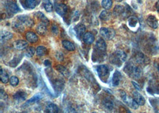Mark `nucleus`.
Instances as JSON below:
<instances>
[{"instance_id": "f257e3e1", "label": "nucleus", "mask_w": 159, "mask_h": 113, "mask_svg": "<svg viewBox=\"0 0 159 113\" xmlns=\"http://www.w3.org/2000/svg\"><path fill=\"white\" fill-rule=\"evenodd\" d=\"M124 72L131 78L138 79L142 76V70L132 62H128L124 67Z\"/></svg>"}, {"instance_id": "f03ea898", "label": "nucleus", "mask_w": 159, "mask_h": 113, "mask_svg": "<svg viewBox=\"0 0 159 113\" xmlns=\"http://www.w3.org/2000/svg\"><path fill=\"white\" fill-rule=\"evenodd\" d=\"M126 58L127 55L125 52L121 50H117L110 55L109 60L112 64L120 67L126 61Z\"/></svg>"}, {"instance_id": "7ed1b4c3", "label": "nucleus", "mask_w": 159, "mask_h": 113, "mask_svg": "<svg viewBox=\"0 0 159 113\" xmlns=\"http://www.w3.org/2000/svg\"><path fill=\"white\" fill-rule=\"evenodd\" d=\"M98 75L103 82H106L110 75V70L107 66L103 64L97 68Z\"/></svg>"}, {"instance_id": "20e7f679", "label": "nucleus", "mask_w": 159, "mask_h": 113, "mask_svg": "<svg viewBox=\"0 0 159 113\" xmlns=\"http://www.w3.org/2000/svg\"><path fill=\"white\" fill-rule=\"evenodd\" d=\"M120 96L124 103L127 105L128 107L131 108L133 110H137L138 108L139 105L134 100V99L131 96H128L126 95V92L124 91H121L120 92Z\"/></svg>"}, {"instance_id": "39448f33", "label": "nucleus", "mask_w": 159, "mask_h": 113, "mask_svg": "<svg viewBox=\"0 0 159 113\" xmlns=\"http://www.w3.org/2000/svg\"><path fill=\"white\" fill-rule=\"evenodd\" d=\"M100 34L106 40H111L115 37L116 33L115 30L112 28L101 27L100 29Z\"/></svg>"}, {"instance_id": "423d86ee", "label": "nucleus", "mask_w": 159, "mask_h": 113, "mask_svg": "<svg viewBox=\"0 0 159 113\" xmlns=\"http://www.w3.org/2000/svg\"><path fill=\"white\" fill-rule=\"evenodd\" d=\"M6 8L7 9V12L10 14H14L18 13L20 11V9L18 7V4L16 2L10 1H8L6 5Z\"/></svg>"}, {"instance_id": "0eeeda50", "label": "nucleus", "mask_w": 159, "mask_h": 113, "mask_svg": "<svg viewBox=\"0 0 159 113\" xmlns=\"http://www.w3.org/2000/svg\"><path fill=\"white\" fill-rule=\"evenodd\" d=\"M18 20L22 22L23 25H26L27 27H31L34 25V20L27 15H21L18 17Z\"/></svg>"}, {"instance_id": "6e6552de", "label": "nucleus", "mask_w": 159, "mask_h": 113, "mask_svg": "<svg viewBox=\"0 0 159 113\" xmlns=\"http://www.w3.org/2000/svg\"><path fill=\"white\" fill-rule=\"evenodd\" d=\"M27 96V94L26 92L24 91H18L17 92L14 94L13 95L14 99L18 102V103H21L26 100Z\"/></svg>"}, {"instance_id": "1a4fd4ad", "label": "nucleus", "mask_w": 159, "mask_h": 113, "mask_svg": "<svg viewBox=\"0 0 159 113\" xmlns=\"http://www.w3.org/2000/svg\"><path fill=\"white\" fill-rule=\"evenodd\" d=\"M75 32L76 34V36L78 38L80 39L82 37H83L84 35L85 34V30H86V27L82 24V23H79L76 26H75L74 28Z\"/></svg>"}, {"instance_id": "9d476101", "label": "nucleus", "mask_w": 159, "mask_h": 113, "mask_svg": "<svg viewBox=\"0 0 159 113\" xmlns=\"http://www.w3.org/2000/svg\"><path fill=\"white\" fill-rule=\"evenodd\" d=\"M133 98L139 105L142 106L145 103V99L140 93L137 91H133L132 93Z\"/></svg>"}, {"instance_id": "9b49d317", "label": "nucleus", "mask_w": 159, "mask_h": 113, "mask_svg": "<svg viewBox=\"0 0 159 113\" xmlns=\"http://www.w3.org/2000/svg\"><path fill=\"white\" fill-rule=\"evenodd\" d=\"M67 6L64 4H59L56 6L55 11L60 16H64L67 12Z\"/></svg>"}, {"instance_id": "f8f14e48", "label": "nucleus", "mask_w": 159, "mask_h": 113, "mask_svg": "<svg viewBox=\"0 0 159 113\" xmlns=\"http://www.w3.org/2000/svg\"><path fill=\"white\" fill-rule=\"evenodd\" d=\"M122 79V74L120 71L116 70L115 73H113V78L112 80V85L113 87H117L119 85L120 80Z\"/></svg>"}, {"instance_id": "ddd939ff", "label": "nucleus", "mask_w": 159, "mask_h": 113, "mask_svg": "<svg viewBox=\"0 0 159 113\" xmlns=\"http://www.w3.org/2000/svg\"><path fill=\"white\" fill-rule=\"evenodd\" d=\"M28 46V43L25 40H18L13 43L14 48L17 50H23Z\"/></svg>"}, {"instance_id": "4468645a", "label": "nucleus", "mask_w": 159, "mask_h": 113, "mask_svg": "<svg viewBox=\"0 0 159 113\" xmlns=\"http://www.w3.org/2000/svg\"><path fill=\"white\" fill-rule=\"evenodd\" d=\"M103 106L106 111H111L114 108V104L110 98H106L103 101Z\"/></svg>"}, {"instance_id": "2eb2a0df", "label": "nucleus", "mask_w": 159, "mask_h": 113, "mask_svg": "<svg viewBox=\"0 0 159 113\" xmlns=\"http://www.w3.org/2000/svg\"><path fill=\"white\" fill-rule=\"evenodd\" d=\"M106 48L107 45L105 41L101 38L98 39L96 44V49L100 51L106 52Z\"/></svg>"}, {"instance_id": "dca6fc26", "label": "nucleus", "mask_w": 159, "mask_h": 113, "mask_svg": "<svg viewBox=\"0 0 159 113\" xmlns=\"http://www.w3.org/2000/svg\"><path fill=\"white\" fill-rule=\"evenodd\" d=\"M147 24L149 25V26H150L153 29H156L159 27L158 21L156 17L154 16H149V18H147Z\"/></svg>"}, {"instance_id": "f3484780", "label": "nucleus", "mask_w": 159, "mask_h": 113, "mask_svg": "<svg viewBox=\"0 0 159 113\" xmlns=\"http://www.w3.org/2000/svg\"><path fill=\"white\" fill-rule=\"evenodd\" d=\"M94 40H95V37L91 32H86L83 36V41L86 44H92Z\"/></svg>"}, {"instance_id": "a211bd4d", "label": "nucleus", "mask_w": 159, "mask_h": 113, "mask_svg": "<svg viewBox=\"0 0 159 113\" xmlns=\"http://www.w3.org/2000/svg\"><path fill=\"white\" fill-rule=\"evenodd\" d=\"M26 39L30 43H35L38 41V37L35 33L32 32H28L26 34Z\"/></svg>"}, {"instance_id": "6ab92c4d", "label": "nucleus", "mask_w": 159, "mask_h": 113, "mask_svg": "<svg viewBox=\"0 0 159 113\" xmlns=\"http://www.w3.org/2000/svg\"><path fill=\"white\" fill-rule=\"evenodd\" d=\"M12 33L6 31V30H2L1 32V42H6L11 39L13 38Z\"/></svg>"}, {"instance_id": "aec40b11", "label": "nucleus", "mask_w": 159, "mask_h": 113, "mask_svg": "<svg viewBox=\"0 0 159 113\" xmlns=\"http://www.w3.org/2000/svg\"><path fill=\"white\" fill-rule=\"evenodd\" d=\"M23 25V24L22 22H20L18 20V21H15L13 23L12 27L14 30L18 32H22L25 30V27Z\"/></svg>"}, {"instance_id": "412c9836", "label": "nucleus", "mask_w": 159, "mask_h": 113, "mask_svg": "<svg viewBox=\"0 0 159 113\" xmlns=\"http://www.w3.org/2000/svg\"><path fill=\"white\" fill-rule=\"evenodd\" d=\"M43 96H44L43 94H41V93L37 94H36L34 96H32L31 99H29L26 103L25 105H29L32 104L36 103V102L40 101L43 98Z\"/></svg>"}, {"instance_id": "4be33fe9", "label": "nucleus", "mask_w": 159, "mask_h": 113, "mask_svg": "<svg viewBox=\"0 0 159 113\" xmlns=\"http://www.w3.org/2000/svg\"><path fill=\"white\" fill-rule=\"evenodd\" d=\"M45 111L46 113H56L59 112L58 107L53 103H50L47 105L45 107Z\"/></svg>"}, {"instance_id": "5701e85b", "label": "nucleus", "mask_w": 159, "mask_h": 113, "mask_svg": "<svg viewBox=\"0 0 159 113\" xmlns=\"http://www.w3.org/2000/svg\"><path fill=\"white\" fill-rule=\"evenodd\" d=\"M62 45L66 50H67L69 51H73L75 50L76 48H75V45L69 41L63 40L62 41Z\"/></svg>"}, {"instance_id": "b1692460", "label": "nucleus", "mask_w": 159, "mask_h": 113, "mask_svg": "<svg viewBox=\"0 0 159 113\" xmlns=\"http://www.w3.org/2000/svg\"><path fill=\"white\" fill-rule=\"evenodd\" d=\"M35 15V16L37 18L39 19L41 21V22L42 23H44L46 25L49 24V23H50L49 20L48 19V18L45 16L44 14H43V13H41L40 11H38V12L36 13Z\"/></svg>"}, {"instance_id": "393cba45", "label": "nucleus", "mask_w": 159, "mask_h": 113, "mask_svg": "<svg viewBox=\"0 0 159 113\" xmlns=\"http://www.w3.org/2000/svg\"><path fill=\"white\" fill-rule=\"evenodd\" d=\"M36 32L40 35H45L47 34V25L44 23H41L38 25L36 27Z\"/></svg>"}, {"instance_id": "a878e982", "label": "nucleus", "mask_w": 159, "mask_h": 113, "mask_svg": "<svg viewBox=\"0 0 159 113\" xmlns=\"http://www.w3.org/2000/svg\"><path fill=\"white\" fill-rule=\"evenodd\" d=\"M0 74H1V82L2 83H4V84L7 83L9 81V77L7 72L2 68H1Z\"/></svg>"}, {"instance_id": "bb28decb", "label": "nucleus", "mask_w": 159, "mask_h": 113, "mask_svg": "<svg viewBox=\"0 0 159 113\" xmlns=\"http://www.w3.org/2000/svg\"><path fill=\"white\" fill-rule=\"evenodd\" d=\"M36 52L38 56L43 57L46 55L48 54V50L46 47L43 46H39L37 47L36 50Z\"/></svg>"}, {"instance_id": "cd10ccee", "label": "nucleus", "mask_w": 159, "mask_h": 113, "mask_svg": "<svg viewBox=\"0 0 159 113\" xmlns=\"http://www.w3.org/2000/svg\"><path fill=\"white\" fill-rule=\"evenodd\" d=\"M125 8L122 6L117 5L115 7L113 10V14L116 16H119L122 14H124Z\"/></svg>"}, {"instance_id": "c85d7f7f", "label": "nucleus", "mask_w": 159, "mask_h": 113, "mask_svg": "<svg viewBox=\"0 0 159 113\" xmlns=\"http://www.w3.org/2000/svg\"><path fill=\"white\" fill-rule=\"evenodd\" d=\"M22 59V55H16L11 61L9 62V66L12 67H15L20 63Z\"/></svg>"}, {"instance_id": "c756f323", "label": "nucleus", "mask_w": 159, "mask_h": 113, "mask_svg": "<svg viewBox=\"0 0 159 113\" xmlns=\"http://www.w3.org/2000/svg\"><path fill=\"white\" fill-rule=\"evenodd\" d=\"M25 4L27 9H34L36 7L38 2L36 0H25Z\"/></svg>"}, {"instance_id": "7c9ffc66", "label": "nucleus", "mask_w": 159, "mask_h": 113, "mask_svg": "<svg viewBox=\"0 0 159 113\" xmlns=\"http://www.w3.org/2000/svg\"><path fill=\"white\" fill-rule=\"evenodd\" d=\"M110 17H111V13L107 10H103V11H101L99 16L100 18L103 21L108 20Z\"/></svg>"}, {"instance_id": "2f4dec72", "label": "nucleus", "mask_w": 159, "mask_h": 113, "mask_svg": "<svg viewBox=\"0 0 159 113\" xmlns=\"http://www.w3.org/2000/svg\"><path fill=\"white\" fill-rule=\"evenodd\" d=\"M113 5V0H102L101 6L105 10H110Z\"/></svg>"}, {"instance_id": "473e14b6", "label": "nucleus", "mask_w": 159, "mask_h": 113, "mask_svg": "<svg viewBox=\"0 0 159 113\" xmlns=\"http://www.w3.org/2000/svg\"><path fill=\"white\" fill-rule=\"evenodd\" d=\"M138 24V18L134 16H131L128 18V25L131 27H135Z\"/></svg>"}, {"instance_id": "72a5a7b5", "label": "nucleus", "mask_w": 159, "mask_h": 113, "mask_svg": "<svg viewBox=\"0 0 159 113\" xmlns=\"http://www.w3.org/2000/svg\"><path fill=\"white\" fill-rule=\"evenodd\" d=\"M35 51V49L34 47L29 46L26 50L25 54V55L27 57L31 58V57H32L34 55Z\"/></svg>"}, {"instance_id": "f704fd0d", "label": "nucleus", "mask_w": 159, "mask_h": 113, "mask_svg": "<svg viewBox=\"0 0 159 113\" xmlns=\"http://www.w3.org/2000/svg\"><path fill=\"white\" fill-rule=\"evenodd\" d=\"M44 7L47 12H51L53 11V6L50 0L44 1Z\"/></svg>"}, {"instance_id": "c9c22d12", "label": "nucleus", "mask_w": 159, "mask_h": 113, "mask_svg": "<svg viewBox=\"0 0 159 113\" xmlns=\"http://www.w3.org/2000/svg\"><path fill=\"white\" fill-rule=\"evenodd\" d=\"M56 69L57 71H59L60 73H61L62 75L64 76H69V72L67 71V70L66 69V68L65 67H64L62 65H57L56 67Z\"/></svg>"}, {"instance_id": "e433bc0d", "label": "nucleus", "mask_w": 159, "mask_h": 113, "mask_svg": "<svg viewBox=\"0 0 159 113\" xmlns=\"http://www.w3.org/2000/svg\"><path fill=\"white\" fill-rule=\"evenodd\" d=\"M135 60L139 64H144L146 62L147 59L145 57V55L144 54L140 52L137 55Z\"/></svg>"}, {"instance_id": "4c0bfd02", "label": "nucleus", "mask_w": 159, "mask_h": 113, "mask_svg": "<svg viewBox=\"0 0 159 113\" xmlns=\"http://www.w3.org/2000/svg\"><path fill=\"white\" fill-rule=\"evenodd\" d=\"M18 83H19V79H18V77L15 76H13L10 79V83L13 87L18 86Z\"/></svg>"}, {"instance_id": "58836bf2", "label": "nucleus", "mask_w": 159, "mask_h": 113, "mask_svg": "<svg viewBox=\"0 0 159 113\" xmlns=\"http://www.w3.org/2000/svg\"><path fill=\"white\" fill-rule=\"evenodd\" d=\"M0 98L1 99H3V100H6L8 98V95L2 89H1L0 90Z\"/></svg>"}, {"instance_id": "ea45409f", "label": "nucleus", "mask_w": 159, "mask_h": 113, "mask_svg": "<svg viewBox=\"0 0 159 113\" xmlns=\"http://www.w3.org/2000/svg\"><path fill=\"white\" fill-rule=\"evenodd\" d=\"M79 17H80L79 12H78V11H75V12H74V13H73V15L71 16V18H72L73 20V21L75 22V21L78 20V19L79 18Z\"/></svg>"}, {"instance_id": "a19ab883", "label": "nucleus", "mask_w": 159, "mask_h": 113, "mask_svg": "<svg viewBox=\"0 0 159 113\" xmlns=\"http://www.w3.org/2000/svg\"><path fill=\"white\" fill-rule=\"evenodd\" d=\"M56 57H57V59L58 60L60 61H63V59H64V57H63V55L62 52H58L56 54Z\"/></svg>"}, {"instance_id": "79ce46f5", "label": "nucleus", "mask_w": 159, "mask_h": 113, "mask_svg": "<svg viewBox=\"0 0 159 113\" xmlns=\"http://www.w3.org/2000/svg\"><path fill=\"white\" fill-rule=\"evenodd\" d=\"M52 32L54 33L55 35H58L59 34V29L58 27L55 25H53L52 26Z\"/></svg>"}, {"instance_id": "37998d69", "label": "nucleus", "mask_w": 159, "mask_h": 113, "mask_svg": "<svg viewBox=\"0 0 159 113\" xmlns=\"http://www.w3.org/2000/svg\"><path fill=\"white\" fill-rule=\"evenodd\" d=\"M154 91L156 94H159V83H157V84H156V85H155V87H154V89L153 90V92H154Z\"/></svg>"}, {"instance_id": "c03bdc74", "label": "nucleus", "mask_w": 159, "mask_h": 113, "mask_svg": "<svg viewBox=\"0 0 159 113\" xmlns=\"http://www.w3.org/2000/svg\"><path fill=\"white\" fill-rule=\"evenodd\" d=\"M132 83L133 85L134 86V87H135L137 90H138V91H140V90H141V87H140L137 83H135V82L132 81Z\"/></svg>"}, {"instance_id": "a18cd8bd", "label": "nucleus", "mask_w": 159, "mask_h": 113, "mask_svg": "<svg viewBox=\"0 0 159 113\" xmlns=\"http://www.w3.org/2000/svg\"><path fill=\"white\" fill-rule=\"evenodd\" d=\"M44 64L45 65V66L47 67H50L51 65V61H49V60H45L44 61Z\"/></svg>"}, {"instance_id": "49530a36", "label": "nucleus", "mask_w": 159, "mask_h": 113, "mask_svg": "<svg viewBox=\"0 0 159 113\" xmlns=\"http://www.w3.org/2000/svg\"><path fill=\"white\" fill-rule=\"evenodd\" d=\"M155 7H156V9L157 10V12L159 13V0L157 1V2L156 3V5H155Z\"/></svg>"}, {"instance_id": "de8ad7c7", "label": "nucleus", "mask_w": 159, "mask_h": 113, "mask_svg": "<svg viewBox=\"0 0 159 113\" xmlns=\"http://www.w3.org/2000/svg\"><path fill=\"white\" fill-rule=\"evenodd\" d=\"M137 1H138V2H139V3H142V0H137Z\"/></svg>"}, {"instance_id": "09e8293b", "label": "nucleus", "mask_w": 159, "mask_h": 113, "mask_svg": "<svg viewBox=\"0 0 159 113\" xmlns=\"http://www.w3.org/2000/svg\"><path fill=\"white\" fill-rule=\"evenodd\" d=\"M158 70H159V65H158Z\"/></svg>"}]
</instances>
